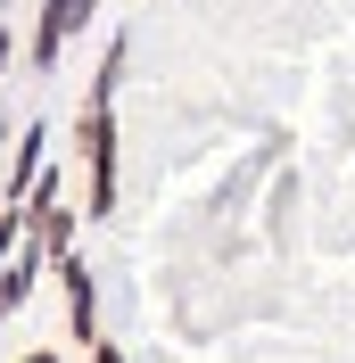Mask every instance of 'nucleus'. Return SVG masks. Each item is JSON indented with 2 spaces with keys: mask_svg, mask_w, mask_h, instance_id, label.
<instances>
[{
  "mask_svg": "<svg viewBox=\"0 0 355 363\" xmlns=\"http://www.w3.org/2000/svg\"><path fill=\"white\" fill-rule=\"evenodd\" d=\"M83 9H91V0H50V17H42V42H33V58H42V67L58 58V42L75 33V17H83Z\"/></svg>",
  "mask_w": 355,
  "mask_h": 363,
  "instance_id": "1",
  "label": "nucleus"
},
{
  "mask_svg": "<svg viewBox=\"0 0 355 363\" xmlns=\"http://www.w3.org/2000/svg\"><path fill=\"white\" fill-rule=\"evenodd\" d=\"M25 363H58V355H50V347H42V355H25Z\"/></svg>",
  "mask_w": 355,
  "mask_h": 363,
  "instance_id": "2",
  "label": "nucleus"
},
{
  "mask_svg": "<svg viewBox=\"0 0 355 363\" xmlns=\"http://www.w3.org/2000/svg\"><path fill=\"white\" fill-rule=\"evenodd\" d=\"M0 133H9V124H0Z\"/></svg>",
  "mask_w": 355,
  "mask_h": 363,
  "instance_id": "3",
  "label": "nucleus"
}]
</instances>
